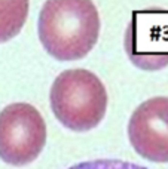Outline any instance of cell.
Listing matches in <instances>:
<instances>
[{"label":"cell","mask_w":168,"mask_h":169,"mask_svg":"<svg viewBox=\"0 0 168 169\" xmlns=\"http://www.w3.org/2000/svg\"><path fill=\"white\" fill-rule=\"evenodd\" d=\"M37 30L43 48L52 58L81 59L98 40V11L91 0H46Z\"/></svg>","instance_id":"1"},{"label":"cell","mask_w":168,"mask_h":169,"mask_svg":"<svg viewBox=\"0 0 168 169\" xmlns=\"http://www.w3.org/2000/svg\"><path fill=\"white\" fill-rule=\"evenodd\" d=\"M49 101L58 122L75 132L98 126L107 110V92L103 82L83 68L63 71L52 83Z\"/></svg>","instance_id":"2"},{"label":"cell","mask_w":168,"mask_h":169,"mask_svg":"<svg viewBox=\"0 0 168 169\" xmlns=\"http://www.w3.org/2000/svg\"><path fill=\"white\" fill-rule=\"evenodd\" d=\"M46 141V125L33 105L15 102L0 111V159L12 166L36 160Z\"/></svg>","instance_id":"3"},{"label":"cell","mask_w":168,"mask_h":169,"mask_svg":"<svg viewBox=\"0 0 168 169\" xmlns=\"http://www.w3.org/2000/svg\"><path fill=\"white\" fill-rule=\"evenodd\" d=\"M129 59L146 71L168 65V11L146 9L132 13L125 34Z\"/></svg>","instance_id":"4"},{"label":"cell","mask_w":168,"mask_h":169,"mask_svg":"<svg viewBox=\"0 0 168 169\" xmlns=\"http://www.w3.org/2000/svg\"><path fill=\"white\" fill-rule=\"evenodd\" d=\"M128 138L143 159L168 163V96L150 98L137 107L128 122Z\"/></svg>","instance_id":"5"},{"label":"cell","mask_w":168,"mask_h":169,"mask_svg":"<svg viewBox=\"0 0 168 169\" xmlns=\"http://www.w3.org/2000/svg\"><path fill=\"white\" fill-rule=\"evenodd\" d=\"M27 13L28 0H0V43L21 31Z\"/></svg>","instance_id":"6"},{"label":"cell","mask_w":168,"mask_h":169,"mask_svg":"<svg viewBox=\"0 0 168 169\" xmlns=\"http://www.w3.org/2000/svg\"><path fill=\"white\" fill-rule=\"evenodd\" d=\"M68 169H147L131 162H122V160H112V159H98L89 160V162L77 163Z\"/></svg>","instance_id":"7"}]
</instances>
